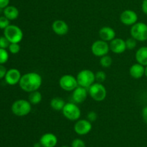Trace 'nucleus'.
<instances>
[{
	"label": "nucleus",
	"instance_id": "nucleus-24",
	"mask_svg": "<svg viewBox=\"0 0 147 147\" xmlns=\"http://www.w3.org/2000/svg\"><path fill=\"white\" fill-rule=\"evenodd\" d=\"M9 60V53L7 49L0 48V64L4 65Z\"/></svg>",
	"mask_w": 147,
	"mask_h": 147
},
{
	"label": "nucleus",
	"instance_id": "nucleus-13",
	"mask_svg": "<svg viewBox=\"0 0 147 147\" xmlns=\"http://www.w3.org/2000/svg\"><path fill=\"white\" fill-rule=\"evenodd\" d=\"M110 50L116 54H121L126 51V41L123 39L119 37H115L109 43Z\"/></svg>",
	"mask_w": 147,
	"mask_h": 147
},
{
	"label": "nucleus",
	"instance_id": "nucleus-28",
	"mask_svg": "<svg viewBox=\"0 0 147 147\" xmlns=\"http://www.w3.org/2000/svg\"><path fill=\"white\" fill-rule=\"evenodd\" d=\"M10 24V20H8L5 16L0 17V29L5 30Z\"/></svg>",
	"mask_w": 147,
	"mask_h": 147
},
{
	"label": "nucleus",
	"instance_id": "nucleus-9",
	"mask_svg": "<svg viewBox=\"0 0 147 147\" xmlns=\"http://www.w3.org/2000/svg\"><path fill=\"white\" fill-rule=\"evenodd\" d=\"M110 47L108 42L102 40H97L93 42L91 45V52L95 56L97 57H102L103 56L108 55Z\"/></svg>",
	"mask_w": 147,
	"mask_h": 147
},
{
	"label": "nucleus",
	"instance_id": "nucleus-22",
	"mask_svg": "<svg viewBox=\"0 0 147 147\" xmlns=\"http://www.w3.org/2000/svg\"><path fill=\"white\" fill-rule=\"evenodd\" d=\"M42 99V94L37 91H34V92H30V95L28 97V100L30 103L32 104V105H38L39 103H40Z\"/></svg>",
	"mask_w": 147,
	"mask_h": 147
},
{
	"label": "nucleus",
	"instance_id": "nucleus-32",
	"mask_svg": "<svg viewBox=\"0 0 147 147\" xmlns=\"http://www.w3.org/2000/svg\"><path fill=\"white\" fill-rule=\"evenodd\" d=\"M7 69L5 66L2 64H0V79H3L5 77V75L7 74Z\"/></svg>",
	"mask_w": 147,
	"mask_h": 147
},
{
	"label": "nucleus",
	"instance_id": "nucleus-31",
	"mask_svg": "<svg viewBox=\"0 0 147 147\" xmlns=\"http://www.w3.org/2000/svg\"><path fill=\"white\" fill-rule=\"evenodd\" d=\"M98 118V115L95 111H90L87 115V120H88L90 122H94Z\"/></svg>",
	"mask_w": 147,
	"mask_h": 147
},
{
	"label": "nucleus",
	"instance_id": "nucleus-2",
	"mask_svg": "<svg viewBox=\"0 0 147 147\" xmlns=\"http://www.w3.org/2000/svg\"><path fill=\"white\" fill-rule=\"evenodd\" d=\"M11 110L12 113L16 116H26L31 112L32 104L27 99H17V100L14 101L11 105Z\"/></svg>",
	"mask_w": 147,
	"mask_h": 147
},
{
	"label": "nucleus",
	"instance_id": "nucleus-8",
	"mask_svg": "<svg viewBox=\"0 0 147 147\" xmlns=\"http://www.w3.org/2000/svg\"><path fill=\"white\" fill-rule=\"evenodd\" d=\"M59 85L60 88L67 92L73 91L78 86L77 79L71 74H65L59 79Z\"/></svg>",
	"mask_w": 147,
	"mask_h": 147
},
{
	"label": "nucleus",
	"instance_id": "nucleus-1",
	"mask_svg": "<svg viewBox=\"0 0 147 147\" xmlns=\"http://www.w3.org/2000/svg\"><path fill=\"white\" fill-rule=\"evenodd\" d=\"M42 83V76L37 72H28L22 76L19 82L20 87L25 92L37 91Z\"/></svg>",
	"mask_w": 147,
	"mask_h": 147
},
{
	"label": "nucleus",
	"instance_id": "nucleus-14",
	"mask_svg": "<svg viewBox=\"0 0 147 147\" xmlns=\"http://www.w3.org/2000/svg\"><path fill=\"white\" fill-rule=\"evenodd\" d=\"M52 29L56 35L63 36L68 33L69 26L64 20H56L52 24Z\"/></svg>",
	"mask_w": 147,
	"mask_h": 147
},
{
	"label": "nucleus",
	"instance_id": "nucleus-33",
	"mask_svg": "<svg viewBox=\"0 0 147 147\" xmlns=\"http://www.w3.org/2000/svg\"><path fill=\"white\" fill-rule=\"evenodd\" d=\"M9 0H0V9H3L9 6Z\"/></svg>",
	"mask_w": 147,
	"mask_h": 147
},
{
	"label": "nucleus",
	"instance_id": "nucleus-4",
	"mask_svg": "<svg viewBox=\"0 0 147 147\" xmlns=\"http://www.w3.org/2000/svg\"><path fill=\"white\" fill-rule=\"evenodd\" d=\"M23 32L19 26L9 24L4 30V36H5L11 43H20L23 39Z\"/></svg>",
	"mask_w": 147,
	"mask_h": 147
},
{
	"label": "nucleus",
	"instance_id": "nucleus-17",
	"mask_svg": "<svg viewBox=\"0 0 147 147\" xmlns=\"http://www.w3.org/2000/svg\"><path fill=\"white\" fill-rule=\"evenodd\" d=\"M99 37L102 40L106 42H111L116 37V32L112 27L109 26H104L99 30Z\"/></svg>",
	"mask_w": 147,
	"mask_h": 147
},
{
	"label": "nucleus",
	"instance_id": "nucleus-26",
	"mask_svg": "<svg viewBox=\"0 0 147 147\" xmlns=\"http://www.w3.org/2000/svg\"><path fill=\"white\" fill-rule=\"evenodd\" d=\"M95 76H96V81L99 83H103L106 79V74L103 71H98L95 73Z\"/></svg>",
	"mask_w": 147,
	"mask_h": 147
},
{
	"label": "nucleus",
	"instance_id": "nucleus-23",
	"mask_svg": "<svg viewBox=\"0 0 147 147\" xmlns=\"http://www.w3.org/2000/svg\"><path fill=\"white\" fill-rule=\"evenodd\" d=\"M113 63V59L109 55H106L100 59V64L103 68H109L112 65Z\"/></svg>",
	"mask_w": 147,
	"mask_h": 147
},
{
	"label": "nucleus",
	"instance_id": "nucleus-34",
	"mask_svg": "<svg viewBox=\"0 0 147 147\" xmlns=\"http://www.w3.org/2000/svg\"><path fill=\"white\" fill-rule=\"evenodd\" d=\"M142 10L144 14L147 15V0H143V1H142Z\"/></svg>",
	"mask_w": 147,
	"mask_h": 147
},
{
	"label": "nucleus",
	"instance_id": "nucleus-16",
	"mask_svg": "<svg viewBox=\"0 0 147 147\" xmlns=\"http://www.w3.org/2000/svg\"><path fill=\"white\" fill-rule=\"evenodd\" d=\"M57 137L52 133H44L40 138V144L42 147H55L57 144Z\"/></svg>",
	"mask_w": 147,
	"mask_h": 147
},
{
	"label": "nucleus",
	"instance_id": "nucleus-15",
	"mask_svg": "<svg viewBox=\"0 0 147 147\" xmlns=\"http://www.w3.org/2000/svg\"><path fill=\"white\" fill-rule=\"evenodd\" d=\"M88 95V91L86 88L78 86L73 91L72 98L75 103L81 104L87 99Z\"/></svg>",
	"mask_w": 147,
	"mask_h": 147
},
{
	"label": "nucleus",
	"instance_id": "nucleus-10",
	"mask_svg": "<svg viewBox=\"0 0 147 147\" xmlns=\"http://www.w3.org/2000/svg\"><path fill=\"white\" fill-rule=\"evenodd\" d=\"M74 131L79 135H85L91 131L92 124L88 120L79 119L74 125Z\"/></svg>",
	"mask_w": 147,
	"mask_h": 147
},
{
	"label": "nucleus",
	"instance_id": "nucleus-37",
	"mask_svg": "<svg viewBox=\"0 0 147 147\" xmlns=\"http://www.w3.org/2000/svg\"><path fill=\"white\" fill-rule=\"evenodd\" d=\"M144 76L147 77V66H145V69H144Z\"/></svg>",
	"mask_w": 147,
	"mask_h": 147
},
{
	"label": "nucleus",
	"instance_id": "nucleus-29",
	"mask_svg": "<svg viewBox=\"0 0 147 147\" xmlns=\"http://www.w3.org/2000/svg\"><path fill=\"white\" fill-rule=\"evenodd\" d=\"M71 147H86V143L80 138H76L71 143Z\"/></svg>",
	"mask_w": 147,
	"mask_h": 147
},
{
	"label": "nucleus",
	"instance_id": "nucleus-21",
	"mask_svg": "<svg viewBox=\"0 0 147 147\" xmlns=\"http://www.w3.org/2000/svg\"><path fill=\"white\" fill-rule=\"evenodd\" d=\"M50 104L51 108L54 110L62 111L66 103L63 98L60 97H55L51 99Z\"/></svg>",
	"mask_w": 147,
	"mask_h": 147
},
{
	"label": "nucleus",
	"instance_id": "nucleus-36",
	"mask_svg": "<svg viewBox=\"0 0 147 147\" xmlns=\"http://www.w3.org/2000/svg\"><path fill=\"white\" fill-rule=\"evenodd\" d=\"M33 147H42V145L40 144V142H37L33 145Z\"/></svg>",
	"mask_w": 147,
	"mask_h": 147
},
{
	"label": "nucleus",
	"instance_id": "nucleus-25",
	"mask_svg": "<svg viewBox=\"0 0 147 147\" xmlns=\"http://www.w3.org/2000/svg\"><path fill=\"white\" fill-rule=\"evenodd\" d=\"M126 49L128 50H133L136 47V45H137V40H135L134 37H131L129 38L126 39Z\"/></svg>",
	"mask_w": 147,
	"mask_h": 147
},
{
	"label": "nucleus",
	"instance_id": "nucleus-18",
	"mask_svg": "<svg viewBox=\"0 0 147 147\" xmlns=\"http://www.w3.org/2000/svg\"><path fill=\"white\" fill-rule=\"evenodd\" d=\"M145 66L139 63H134L129 68V74L132 78L135 79H141L144 76Z\"/></svg>",
	"mask_w": 147,
	"mask_h": 147
},
{
	"label": "nucleus",
	"instance_id": "nucleus-30",
	"mask_svg": "<svg viewBox=\"0 0 147 147\" xmlns=\"http://www.w3.org/2000/svg\"><path fill=\"white\" fill-rule=\"evenodd\" d=\"M10 42L5 36H1L0 37V48L7 49L8 48L10 45Z\"/></svg>",
	"mask_w": 147,
	"mask_h": 147
},
{
	"label": "nucleus",
	"instance_id": "nucleus-35",
	"mask_svg": "<svg viewBox=\"0 0 147 147\" xmlns=\"http://www.w3.org/2000/svg\"><path fill=\"white\" fill-rule=\"evenodd\" d=\"M142 118H143L144 121L147 124V105L142 110Z\"/></svg>",
	"mask_w": 147,
	"mask_h": 147
},
{
	"label": "nucleus",
	"instance_id": "nucleus-5",
	"mask_svg": "<svg viewBox=\"0 0 147 147\" xmlns=\"http://www.w3.org/2000/svg\"><path fill=\"white\" fill-rule=\"evenodd\" d=\"M88 95L90 97L95 101L97 102H101L103 101L106 97L107 95V91L106 87L102 83L99 82H95L94 84L91 85L88 89Z\"/></svg>",
	"mask_w": 147,
	"mask_h": 147
},
{
	"label": "nucleus",
	"instance_id": "nucleus-7",
	"mask_svg": "<svg viewBox=\"0 0 147 147\" xmlns=\"http://www.w3.org/2000/svg\"><path fill=\"white\" fill-rule=\"evenodd\" d=\"M63 115L65 118L70 121H77L80 119L81 110L75 102H67L63 108Z\"/></svg>",
	"mask_w": 147,
	"mask_h": 147
},
{
	"label": "nucleus",
	"instance_id": "nucleus-19",
	"mask_svg": "<svg viewBox=\"0 0 147 147\" xmlns=\"http://www.w3.org/2000/svg\"><path fill=\"white\" fill-rule=\"evenodd\" d=\"M135 59L137 63L144 66H147V46H142L136 50Z\"/></svg>",
	"mask_w": 147,
	"mask_h": 147
},
{
	"label": "nucleus",
	"instance_id": "nucleus-6",
	"mask_svg": "<svg viewBox=\"0 0 147 147\" xmlns=\"http://www.w3.org/2000/svg\"><path fill=\"white\" fill-rule=\"evenodd\" d=\"M131 35L137 41L144 42L147 40V24L143 22H137L131 26Z\"/></svg>",
	"mask_w": 147,
	"mask_h": 147
},
{
	"label": "nucleus",
	"instance_id": "nucleus-20",
	"mask_svg": "<svg viewBox=\"0 0 147 147\" xmlns=\"http://www.w3.org/2000/svg\"><path fill=\"white\" fill-rule=\"evenodd\" d=\"M3 13H4V16H5L9 20H16L18 18L19 14H20L18 9L12 5H9L6 8H4L3 10Z\"/></svg>",
	"mask_w": 147,
	"mask_h": 147
},
{
	"label": "nucleus",
	"instance_id": "nucleus-38",
	"mask_svg": "<svg viewBox=\"0 0 147 147\" xmlns=\"http://www.w3.org/2000/svg\"><path fill=\"white\" fill-rule=\"evenodd\" d=\"M61 147H70V146H63Z\"/></svg>",
	"mask_w": 147,
	"mask_h": 147
},
{
	"label": "nucleus",
	"instance_id": "nucleus-11",
	"mask_svg": "<svg viewBox=\"0 0 147 147\" xmlns=\"http://www.w3.org/2000/svg\"><path fill=\"white\" fill-rule=\"evenodd\" d=\"M120 21L125 25L132 26L138 22V15L134 10H126L120 14Z\"/></svg>",
	"mask_w": 147,
	"mask_h": 147
},
{
	"label": "nucleus",
	"instance_id": "nucleus-27",
	"mask_svg": "<svg viewBox=\"0 0 147 147\" xmlns=\"http://www.w3.org/2000/svg\"><path fill=\"white\" fill-rule=\"evenodd\" d=\"M20 49H21V47H20L19 43H10L9 46L8 48L9 51L12 53V54L18 53L20 51Z\"/></svg>",
	"mask_w": 147,
	"mask_h": 147
},
{
	"label": "nucleus",
	"instance_id": "nucleus-12",
	"mask_svg": "<svg viewBox=\"0 0 147 147\" xmlns=\"http://www.w3.org/2000/svg\"><path fill=\"white\" fill-rule=\"evenodd\" d=\"M22 75L21 74V72L20 70L17 69H10L7 70V74L4 77V80H5L6 83L8 84L9 85H16L17 84H19L21 77Z\"/></svg>",
	"mask_w": 147,
	"mask_h": 147
},
{
	"label": "nucleus",
	"instance_id": "nucleus-3",
	"mask_svg": "<svg viewBox=\"0 0 147 147\" xmlns=\"http://www.w3.org/2000/svg\"><path fill=\"white\" fill-rule=\"evenodd\" d=\"M78 86L88 89L93 84L95 83L96 76L95 73L89 69H83L78 73L76 76Z\"/></svg>",
	"mask_w": 147,
	"mask_h": 147
}]
</instances>
